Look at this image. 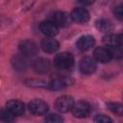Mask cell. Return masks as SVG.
Segmentation results:
<instances>
[{
  "label": "cell",
  "mask_w": 123,
  "mask_h": 123,
  "mask_svg": "<svg viewBox=\"0 0 123 123\" xmlns=\"http://www.w3.org/2000/svg\"><path fill=\"white\" fill-rule=\"evenodd\" d=\"M54 64L60 71H68L74 65V56L70 52H62L55 57Z\"/></svg>",
  "instance_id": "obj_1"
},
{
  "label": "cell",
  "mask_w": 123,
  "mask_h": 123,
  "mask_svg": "<svg viewBox=\"0 0 123 123\" xmlns=\"http://www.w3.org/2000/svg\"><path fill=\"white\" fill-rule=\"evenodd\" d=\"M72 80L65 76H56L48 81V89L51 90H61L70 86Z\"/></svg>",
  "instance_id": "obj_2"
},
{
  "label": "cell",
  "mask_w": 123,
  "mask_h": 123,
  "mask_svg": "<svg viewBox=\"0 0 123 123\" xmlns=\"http://www.w3.org/2000/svg\"><path fill=\"white\" fill-rule=\"evenodd\" d=\"M74 106V100L69 95H62L57 98L55 107L60 112H68Z\"/></svg>",
  "instance_id": "obj_3"
},
{
  "label": "cell",
  "mask_w": 123,
  "mask_h": 123,
  "mask_svg": "<svg viewBox=\"0 0 123 123\" xmlns=\"http://www.w3.org/2000/svg\"><path fill=\"white\" fill-rule=\"evenodd\" d=\"M90 111H91V107L86 101H79L77 103H74V106L71 110L72 114L77 118H85L88 116Z\"/></svg>",
  "instance_id": "obj_4"
},
{
  "label": "cell",
  "mask_w": 123,
  "mask_h": 123,
  "mask_svg": "<svg viewBox=\"0 0 123 123\" xmlns=\"http://www.w3.org/2000/svg\"><path fill=\"white\" fill-rule=\"evenodd\" d=\"M18 49L23 57L33 58L37 53V46L31 40H22L18 44Z\"/></svg>",
  "instance_id": "obj_5"
},
{
  "label": "cell",
  "mask_w": 123,
  "mask_h": 123,
  "mask_svg": "<svg viewBox=\"0 0 123 123\" xmlns=\"http://www.w3.org/2000/svg\"><path fill=\"white\" fill-rule=\"evenodd\" d=\"M79 68H80V71L85 75L93 74L97 68L95 59L91 58V57H84L80 61Z\"/></svg>",
  "instance_id": "obj_6"
},
{
  "label": "cell",
  "mask_w": 123,
  "mask_h": 123,
  "mask_svg": "<svg viewBox=\"0 0 123 123\" xmlns=\"http://www.w3.org/2000/svg\"><path fill=\"white\" fill-rule=\"evenodd\" d=\"M28 109L31 113L35 115H43L48 111V105L46 102L40 99H35L32 100L28 104Z\"/></svg>",
  "instance_id": "obj_7"
},
{
  "label": "cell",
  "mask_w": 123,
  "mask_h": 123,
  "mask_svg": "<svg viewBox=\"0 0 123 123\" xmlns=\"http://www.w3.org/2000/svg\"><path fill=\"white\" fill-rule=\"evenodd\" d=\"M70 16L72 21L77 22L79 24H84L86 23L89 20V12H87L86 9L82 8V7H77L72 10L70 12Z\"/></svg>",
  "instance_id": "obj_8"
},
{
  "label": "cell",
  "mask_w": 123,
  "mask_h": 123,
  "mask_svg": "<svg viewBox=\"0 0 123 123\" xmlns=\"http://www.w3.org/2000/svg\"><path fill=\"white\" fill-rule=\"evenodd\" d=\"M52 21L61 28H65L67 26H69L70 22L72 21L70 14L66 13L65 12H62V11H58L56 12L53 13L52 15Z\"/></svg>",
  "instance_id": "obj_9"
},
{
  "label": "cell",
  "mask_w": 123,
  "mask_h": 123,
  "mask_svg": "<svg viewBox=\"0 0 123 123\" xmlns=\"http://www.w3.org/2000/svg\"><path fill=\"white\" fill-rule=\"evenodd\" d=\"M39 30L45 37H54L59 32V27L52 20H44L40 22Z\"/></svg>",
  "instance_id": "obj_10"
},
{
  "label": "cell",
  "mask_w": 123,
  "mask_h": 123,
  "mask_svg": "<svg viewBox=\"0 0 123 123\" xmlns=\"http://www.w3.org/2000/svg\"><path fill=\"white\" fill-rule=\"evenodd\" d=\"M32 67L34 71L37 74H46L50 70L51 63L48 59L38 58V59H36L32 62Z\"/></svg>",
  "instance_id": "obj_11"
},
{
  "label": "cell",
  "mask_w": 123,
  "mask_h": 123,
  "mask_svg": "<svg viewBox=\"0 0 123 123\" xmlns=\"http://www.w3.org/2000/svg\"><path fill=\"white\" fill-rule=\"evenodd\" d=\"M95 45V38L90 35L80 37L76 41V47L80 51H87Z\"/></svg>",
  "instance_id": "obj_12"
},
{
  "label": "cell",
  "mask_w": 123,
  "mask_h": 123,
  "mask_svg": "<svg viewBox=\"0 0 123 123\" xmlns=\"http://www.w3.org/2000/svg\"><path fill=\"white\" fill-rule=\"evenodd\" d=\"M40 46L42 48V50L46 53H55L59 50L60 48V43L57 39H55L54 37H46L45 38H43L40 42Z\"/></svg>",
  "instance_id": "obj_13"
},
{
  "label": "cell",
  "mask_w": 123,
  "mask_h": 123,
  "mask_svg": "<svg viewBox=\"0 0 123 123\" xmlns=\"http://www.w3.org/2000/svg\"><path fill=\"white\" fill-rule=\"evenodd\" d=\"M6 109L9 110L13 115H22L25 111V105L19 100H10L6 103Z\"/></svg>",
  "instance_id": "obj_14"
},
{
  "label": "cell",
  "mask_w": 123,
  "mask_h": 123,
  "mask_svg": "<svg viewBox=\"0 0 123 123\" xmlns=\"http://www.w3.org/2000/svg\"><path fill=\"white\" fill-rule=\"evenodd\" d=\"M93 58L96 62H99L101 63L109 62L112 59L107 47H97L93 52Z\"/></svg>",
  "instance_id": "obj_15"
},
{
  "label": "cell",
  "mask_w": 123,
  "mask_h": 123,
  "mask_svg": "<svg viewBox=\"0 0 123 123\" xmlns=\"http://www.w3.org/2000/svg\"><path fill=\"white\" fill-rule=\"evenodd\" d=\"M96 28L105 34H110V32L112 30V25L109 20L106 19H99L96 21Z\"/></svg>",
  "instance_id": "obj_16"
},
{
  "label": "cell",
  "mask_w": 123,
  "mask_h": 123,
  "mask_svg": "<svg viewBox=\"0 0 123 123\" xmlns=\"http://www.w3.org/2000/svg\"><path fill=\"white\" fill-rule=\"evenodd\" d=\"M25 85L31 87H43L48 88V81L44 80H38V79H28L25 82Z\"/></svg>",
  "instance_id": "obj_17"
},
{
  "label": "cell",
  "mask_w": 123,
  "mask_h": 123,
  "mask_svg": "<svg viewBox=\"0 0 123 123\" xmlns=\"http://www.w3.org/2000/svg\"><path fill=\"white\" fill-rule=\"evenodd\" d=\"M107 108L109 111H111L112 113L121 116L123 115V104L118 102H109L107 103Z\"/></svg>",
  "instance_id": "obj_18"
},
{
  "label": "cell",
  "mask_w": 123,
  "mask_h": 123,
  "mask_svg": "<svg viewBox=\"0 0 123 123\" xmlns=\"http://www.w3.org/2000/svg\"><path fill=\"white\" fill-rule=\"evenodd\" d=\"M106 47L109 49L112 59H116V60L123 59V48L121 46L112 45V46H106Z\"/></svg>",
  "instance_id": "obj_19"
},
{
  "label": "cell",
  "mask_w": 123,
  "mask_h": 123,
  "mask_svg": "<svg viewBox=\"0 0 123 123\" xmlns=\"http://www.w3.org/2000/svg\"><path fill=\"white\" fill-rule=\"evenodd\" d=\"M103 42L105 43L106 46H112V45H119L118 44V38L117 35H112V34H106V36L103 37Z\"/></svg>",
  "instance_id": "obj_20"
},
{
  "label": "cell",
  "mask_w": 123,
  "mask_h": 123,
  "mask_svg": "<svg viewBox=\"0 0 123 123\" xmlns=\"http://www.w3.org/2000/svg\"><path fill=\"white\" fill-rule=\"evenodd\" d=\"M12 63L13 65V67L16 69V70H24L26 69V62L21 58V57H14L13 60L12 61Z\"/></svg>",
  "instance_id": "obj_21"
},
{
  "label": "cell",
  "mask_w": 123,
  "mask_h": 123,
  "mask_svg": "<svg viewBox=\"0 0 123 123\" xmlns=\"http://www.w3.org/2000/svg\"><path fill=\"white\" fill-rule=\"evenodd\" d=\"M14 116H15V115H13V114H12L9 110H7V109L2 110L1 112H0V118H1L2 121H5V122H11V121H12L13 118H14Z\"/></svg>",
  "instance_id": "obj_22"
},
{
  "label": "cell",
  "mask_w": 123,
  "mask_h": 123,
  "mask_svg": "<svg viewBox=\"0 0 123 123\" xmlns=\"http://www.w3.org/2000/svg\"><path fill=\"white\" fill-rule=\"evenodd\" d=\"M62 120H63L62 117L56 113H50L45 117V121L49 123H60L62 122Z\"/></svg>",
  "instance_id": "obj_23"
},
{
  "label": "cell",
  "mask_w": 123,
  "mask_h": 123,
  "mask_svg": "<svg viewBox=\"0 0 123 123\" xmlns=\"http://www.w3.org/2000/svg\"><path fill=\"white\" fill-rule=\"evenodd\" d=\"M113 14L118 20L123 21V3L118 4L113 8Z\"/></svg>",
  "instance_id": "obj_24"
},
{
  "label": "cell",
  "mask_w": 123,
  "mask_h": 123,
  "mask_svg": "<svg viewBox=\"0 0 123 123\" xmlns=\"http://www.w3.org/2000/svg\"><path fill=\"white\" fill-rule=\"evenodd\" d=\"M94 121L98 123H108V122H112V119L106 114H97L94 117Z\"/></svg>",
  "instance_id": "obj_25"
},
{
  "label": "cell",
  "mask_w": 123,
  "mask_h": 123,
  "mask_svg": "<svg viewBox=\"0 0 123 123\" xmlns=\"http://www.w3.org/2000/svg\"><path fill=\"white\" fill-rule=\"evenodd\" d=\"M79 3H81L84 6H89L95 2V0H78Z\"/></svg>",
  "instance_id": "obj_26"
},
{
  "label": "cell",
  "mask_w": 123,
  "mask_h": 123,
  "mask_svg": "<svg viewBox=\"0 0 123 123\" xmlns=\"http://www.w3.org/2000/svg\"><path fill=\"white\" fill-rule=\"evenodd\" d=\"M117 38H118V44H119V46H121L123 48V33L117 35Z\"/></svg>",
  "instance_id": "obj_27"
},
{
  "label": "cell",
  "mask_w": 123,
  "mask_h": 123,
  "mask_svg": "<svg viewBox=\"0 0 123 123\" xmlns=\"http://www.w3.org/2000/svg\"><path fill=\"white\" fill-rule=\"evenodd\" d=\"M122 96H123V95H122Z\"/></svg>",
  "instance_id": "obj_28"
}]
</instances>
